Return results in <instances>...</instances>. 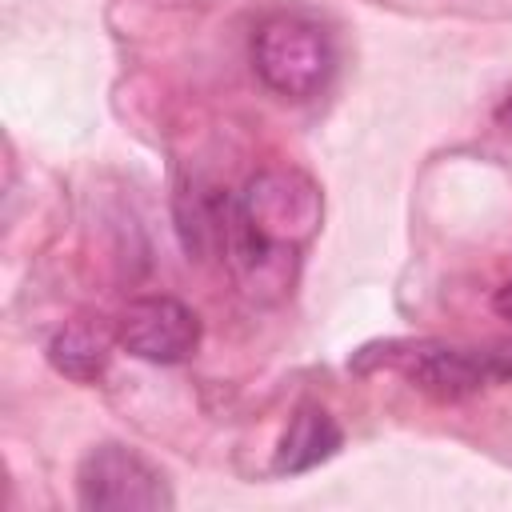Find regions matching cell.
Here are the masks:
<instances>
[{
  "instance_id": "cell-6",
  "label": "cell",
  "mask_w": 512,
  "mask_h": 512,
  "mask_svg": "<svg viewBox=\"0 0 512 512\" xmlns=\"http://www.w3.org/2000/svg\"><path fill=\"white\" fill-rule=\"evenodd\" d=\"M336 448H340V424L320 404H304V408H296V416L288 420V432L280 436L276 472H288V476L308 472V468L324 464Z\"/></svg>"
},
{
  "instance_id": "cell-7",
  "label": "cell",
  "mask_w": 512,
  "mask_h": 512,
  "mask_svg": "<svg viewBox=\"0 0 512 512\" xmlns=\"http://www.w3.org/2000/svg\"><path fill=\"white\" fill-rule=\"evenodd\" d=\"M48 360L68 380L88 384L108 368V336L100 328H92V324H68V328H60L52 336Z\"/></svg>"
},
{
  "instance_id": "cell-2",
  "label": "cell",
  "mask_w": 512,
  "mask_h": 512,
  "mask_svg": "<svg viewBox=\"0 0 512 512\" xmlns=\"http://www.w3.org/2000/svg\"><path fill=\"white\" fill-rule=\"evenodd\" d=\"M252 68L284 100L320 96L336 72L332 32L304 12H276L252 32Z\"/></svg>"
},
{
  "instance_id": "cell-4",
  "label": "cell",
  "mask_w": 512,
  "mask_h": 512,
  "mask_svg": "<svg viewBox=\"0 0 512 512\" xmlns=\"http://www.w3.org/2000/svg\"><path fill=\"white\" fill-rule=\"evenodd\" d=\"M116 340L148 364H180L200 344L196 312L176 296H140L124 308Z\"/></svg>"
},
{
  "instance_id": "cell-5",
  "label": "cell",
  "mask_w": 512,
  "mask_h": 512,
  "mask_svg": "<svg viewBox=\"0 0 512 512\" xmlns=\"http://www.w3.org/2000/svg\"><path fill=\"white\" fill-rule=\"evenodd\" d=\"M404 372L428 396L460 400V396H472L496 380H508L512 364L496 352H476V348H420V352H412Z\"/></svg>"
},
{
  "instance_id": "cell-8",
  "label": "cell",
  "mask_w": 512,
  "mask_h": 512,
  "mask_svg": "<svg viewBox=\"0 0 512 512\" xmlns=\"http://www.w3.org/2000/svg\"><path fill=\"white\" fill-rule=\"evenodd\" d=\"M496 312H500V316L512 324V280H508V284L496 292Z\"/></svg>"
},
{
  "instance_id": "cell-3",
  "label": "cell",
  "mask_w": 512,
  "mask_h": 512,
  "mask_svg": "<svg viewBox=\"0 0 512 512\" xmlns=\"http://www.w3.org/2000/svg\"><path fill=\"white\" fill-rule=\"evenodd\" d=\"M76 492L84 508L100 512H156L172 504L164 476L144 456L120 444H100L80 460Z\"/></svg>"
},
{
  "instance_id": "cell-1",
  "label": "cell",
  "mask_w": 512,
  "mask_h": 512,
  "mask_svg": "<svg viewBox=\"0 0 512 512\" xmlns=\"http://www.w3.org/2000/svg\"><path fill=\"white\" fill-rule=\"evenodd\" d=\"M320 224V192L300 172H260L228 204L224 256L248 292L288 288L300 248Z\"/></svg>"
}]
</instances>
